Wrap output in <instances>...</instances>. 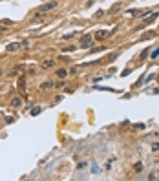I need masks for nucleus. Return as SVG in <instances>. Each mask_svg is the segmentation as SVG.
I'll return each mask as SVG.
<instances>
[{
  "label": "nucleus",
  "instance_id": "f257e3e1",
  "mask_svg": "<svg viewBox=\"0 0 159 181\" xmlns=\"http://www.w3.org/2000/svg\"><path fill=\"white\" fill-rule=\"evenodd\" d=\"M57 7V2L55 0H51V2H46L44 6H40V13H46V11H51V9Z\"/></svg>",
  "mask_w": 159,
  "mask_h": 181
},
{
  "label": "nucleus",
  "instance_id": "f03ea898",
  "mask_svg": "<svg viewBox=\"0 0 159 181\" xmlns=\"http://www.w3.org/2000/svg\"><path fill=\"white\" fill-rule=\"evenodd\" d=\"M81 42H82V44H81V46H82L84 49H86V48H91V35H84Z\"/></svg>",
  "mask_w": 159,
  "mask_h": 181
},
{
  "label": "nucleus",
  "instance_id": "7ed1b4c3",
  "mask_svg": "<svg viewBox=\"0 0 159 181\" xmlns=\"http://www.w3.org/2000/svg\"><path fill=\"white\" fill-rule=\"evenodd\" d=\"M157 15H159V13H152V11H150V17H148V18L144 20V22H143V26H141V28H144V26H150V24L154 22V20L157 18Z\"/></svg>",
  "mask_w": 159,
  "mask_h": 181
},
{
  "label": "nucleus",
  "instance_id": "20e7f679",
  "mask_svg": "<svg viewBox=\"0 0 159 181\" xmlns=\"http://www.w3.org/2000/svg\"><path fill=\"white\" fill-rule=\"evenodd\" d=\"M112 33H108V31H104V29H101V31H97V33H95V39L97 40H104L106 37H110Z\"/></svg>",
  "mask_w": 159,
  "mask_h": 181
},
{
  "label": "nucleus",
  "instance_id": "39448f33",
  "mask_svg": "<svg viewBox=\"0 0 159 181\" xmlns=\"http://www.w3.org/2000/svg\"><path fill=\"white\" fill-rule=\"evenodd\" d=\"M155 37V31H148V33H144L143 37H141V42H144V40H150V39H154Z\"/></svg>",
  "mask_w": 159,
  "mask_h": 181
},
{
  "label": "nucleus",
  "instance_id": "423d86ee",
  "mask_svg": "<svg viewBox=\"0 0 159 181\" xmlns=\"http://www.w3.org/2000/svg\"><path fill=\"white\" fill-rule=\"evenodd\" d=\"M20 104H22V99H20V97H15V99L11 101V106H13V108H18Z\"/></svg>",
  "mask_w": 159,
  "mask_h": 181
},
{
  "label": "nucleus",
  "instance_id": "0eeeda50",
  "mask_svg": "<svg viewBox=\"0 0 159 181\" xmlns=\"http://www.w3.org/2000/svg\"><path fill=\"white\" fill-rule=\"evenodd\" d=\"M51 66H53V59H46L44 62H42V68H44V70L46 68H51Z\"/></svg>",
  "mask_w": 159,
  "mask_h": 181
},
{
  "label": "nucleus",
  "instance_id": "6e6552de",
  "mask_svg": "<svg viewBox=\"0 0 159 181\" xmlns=\"http://www.w3.org/2000/svg\"><path fill=\"white\" fill-rule=\"evenodd\" d=\"M57 75H59L60 79H64V77L68 75V70H64V68H60V70H57Z\"/></svg>",
  "mask_w": 159,
  "mask_h": 181
},
{
  "label": "nucleus",
  "instance_id": "1a4fd4ad",
  "mask_svg": "<svg viewBox=\"0 0 159 181\" xmlns=\"http://www.w3.org/2000/svg\"><path fill=\"white\" fill-rule=\"evenodd\" d=\"M24 84H26V79L20 77V79H18V88H20V92H24Z\"/></svg>",
  "mask_w": 159,
  "mask_h": 181
},
{
  "label": "nucleus",
  "instance_id": "9d476101",
  "mask_svg": "<svg viewBox=\"0 0 159 181\" xmlns=\"http://www.w3.org/2000/svg\"><path fill=\"white\" fill-rule=\"evenodd\" d=\"M42 112V108H40V106H35V108H31V115H38Z\"/></svg>",
  "mask_w": 159,
  "mask_h": 181
},
{
  "label": "nucleus",
  "instance_id": "9b49d317",
  "mask_svg": "<svg viewBox=\"0 0 159 181\" xmlns=\"http://www.w3.org/2000/svg\"><path fill=\"white\" fill-rule=\"evenodd\" d=\"M18 46H20V44L13 42V44H9V46H7V51H15V49H18Z\"/></svg>",
  "mask_w": 159,
  "mask_h": 181
},
{
  "label": "nucleus",
  "instance_id": "f8f14e48",
  "mask_svg": "<svg viewBox=\"0 0 159 181\" xmlns=\"http://www.w3.org/2000/svg\"><path fill=\"white\" fill-rule=\"evenodd\" d=\"M51 86H53V84H51V82L48 81V82H44V84H42V86H40V88H42V90H49Z\"/></svg>",
  "mask_w": 159,
  "mask_h": 181
},
{
  "label": "nucleus",
  "instance_id": "ddd939ff",
  "mask_svg": "<svg viewBox=\"0 0 159 181\" xmlns=\"http://www.w3.org/2000/svg\"><path fill=\"white\" fill-rule=\"evenodd\" d=\"M157 57H159V48H155V49L152 51V57H150V59H157Z\"/></svg>",
  "mask_w": 159,
  "mask_h": 181
},
{
  "label": "nucleus",
  "instance_id": "4468645a",
  "mask_svg": "<svg viewBox=\"0 0 159 181\" xmlns=\"http://www.w3.org/2000/svg\"><path fill=\"white\" fill-rule=\"evenodd\" d=\"M2 24H4V26H11V24H13V20H9V18H4V20H2Z\"/></svg>",
  "mask_w": 159,
  "mask_h": 181
},
{
  "label": "nucleus",
  "instance_id": "2eb2a0df",
  "mask_svg": "<svg viewBox=\"0 0 159 181\" xmlns=\"http://www.w3.org/2000/svg\"><path fill=\"white\" fill-rule=\"evenodd\" d=\"M152 150H154V152L159 150V143H154V145H152Z\"/></svg>",
  "mask_w": 159,
  "mask_h": 181
},
{
  "label": "nucleus",
  "instance_id": "dca6fc26",
  "mask_svg": "<svg viewBox=\"0 0 159 181\" xmlns=\"http://www.w3.org/2000/svg\"><path fill=\"white\" fill-rule=\"evenodd\" d=\"M64 51H71V53H73V51H75V48H73V46H66Z\"/></svg>",
  "mask_w": 159,
  "mask_h": 181
},
{
  "label": "nucleus",
  "instance_id": "f3484780",
  "mask_svg": "<svg viewBox=\"0 0 159 181\" xmlns=\"http://www.w3.org/2000/svg\"><path fill=\"white\" fill-rule=\"evenodd\" d=\"M148 179H152V181H155V179H159V176H155V174H150V176H148Z\"/></svg>",
  "mask_w": 159,
  "mask_h": 181
},
{
  "label": "nucleus",
  "instance_id": "a211bd4d",
  "mask_svg": "<svg viewBox=\"0 0 159 181\" xmlns=\"http://www.w3.org/2000/svg\"><path fill=\"white\" fill-rule=\"evenodd\" d=\"M0 77H2V71H0Z\"/></svg>",
  "mask_w": 159,
  "mask_h": 181
}]
</instances>
